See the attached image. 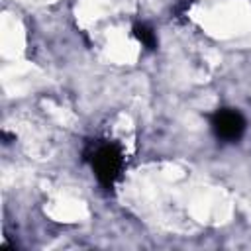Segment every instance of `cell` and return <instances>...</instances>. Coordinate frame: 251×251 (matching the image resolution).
I'll return each mask as SVG.
<instances>
[{"instance_id":"7a4b0ae2","label":"cell","mask_w":251,"mask_h":251,"mask_svg":"<svg viewBox=\"0 0 251 251\" xmlns=\"http://www.w3.org/2000/svg\"><path fill=\"white\" fill-rule=\"evenodd\" d=\"M210 126L218 139L237 141L245 133V118L231 108H220L210 116Z\"/></svg>"},{"instance_id":"3957f363","label":"cell","mask_w":251,"mask_h":251,"mask_svg":"<svg viewBox=\"0 0 251 251\" xmlns=\"http://www.w3.org/2000/svg\"><path fill=\"white\" fill-rule=\"evenodd\" d=\"M133 35H135V39H137L145 49H155V47H157V35H155V31H153V27H149L147 24L137 22V24L133 25Z\"/></svg>"},{"instance_id":"6da1fadb","label":"cell","mask_w":251,"mask_h":251,"mask_svg":"<svg viewBox=\"0 0 251 251\" xmlns=\"http://www.w3.org/2000/svg\"><path fill=\"white\" fill-rule=\"evenodd\" d=\"M86 159L92 165V171H94L96 180L104 188L110 190L118 182V178L122 176V171H124V153H122V147L118 143H112V141L94 143L86 151Z\"/></svg>"}]
</instances>
